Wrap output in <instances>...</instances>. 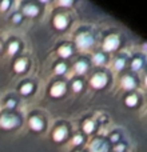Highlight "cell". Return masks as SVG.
Wrapping results in <instances>:
<instances>
[{"label":"cell","mask_w":147,"mask_h":152,"mask_svg":"<svg viewBox=\"0 0 147 152\" xmlns=\"http://www.w3.org/2000/svg\"><path fill=\"white\" fill-rule=\"evenodd\" d=\"M137 103H138V97L135 96V95H130V96L126 99V104L129 105V107H134Z\"/></svg>","instance_id":"cell-16"},{"label":"cell","mask_w":147,"mask_h":152,"mask_svg":"<svg viewBox=\"0 0 147 152\" xmlns=\"http://www.w3.org/2000/svg\"><path fill=\"white\" fill-rule=\"evenodd\" d=\"M27 64H26V60H18L15 63V66H13V69H15V72H23L24 69H26Z\"/></svg>","instance_id":"cell-13"},{"label":"cell","mask_w":147,"mask_h":152,"mask_svg":"<svg viewBox=\"0 0 147 152\" xmlns=\"http://www.w3.org/2000/svg\"><path fill=\"white\" fill-rule=\"evenodd\" d=\"M83 129H84V132H86V134H91V132L95 129V124H94V121H91V120L84 121V124H83Z\"/></svg>","instance_id":"cell-15"},{"label":"cell","mask_w":147,"mask_h":152,"mask_svg":"<svg viewBox=\"0 0 147 152\" xmlns=\"http://www.w3.org/2000/svg\"><path fill=\"white\" fill-rule=\"evenodd\" d=\"M0 48H1V47H0Z\"/></svg>","instance_id":"cell-31"},{"label":"cell","mask_w":147,"mask_h":152,"mask_svg":"<svg viewBox=\"0 0 147 152\" xmlns=\"http://www.w3.org/2000/svg\"><path fill=\"white\" fill-rule=\"evenodd\" d=\"M23 13L26 16H29V18H34V16H36L37 13H39V11H37L36 7H34V5H24L23 8Z\"/></svg>","instance_id":"cell-11"},{"label":"cell","mask_w":147,"mask_h":152,"mask_svg":"<svg viewBox=\"0 0 147 152\" xmlns=\"http://www.w3.org/2000/svg\"><path fill=\"white\" fill-rule=\"evenodd\" d=\"M75 71H76V74L83 75L84 72L87 71V64L84 63V61H78V63L75 64Z\"/></svg>","instance_id":"cell-12"},{"label":"cell","mask_w":147,"mask_h":152,"mask_svg":"<svg viewBox=\"0 0 147 152\" xmlns=\"http://www.w3.org/2000/svg\"><path fill=\"white\" fill-rule=\"evenodd\" d=\"M72 1L71 0H60L59 1V5H62V7H68V5H71Z\"/></svg>","instance_id":"cell-25"},{"label":"cell","mask_w":147,"mask_h":152,"mask_svg":"<svg viewBox=\"0 0 147 152\" xmlns=\"http://www.w3.org/2000/svg\"><path fill=\"white\" fill-rule=\"evenodd\" d=\"M119 47V40L116 36H108L107 39L104 40V43H103V50L107 51V52H110V51H114L116 50V48Z\"/></svg>","instance_id":"cell-3"},{"label":"cell","mask_w":147,"mask_h":152,"mask_svg":"<svg viewBox=\"0 0 147 152\" xmlns=\"http://www.w3.org/2000/svg\"><path fill=\"white\" fill-rule=\"evenodd\" d=\"M18 119L13 115H3L0 118V127L4 129H12L18 126Z\"/></svg>","instance_id":"cell-1"},{"label":"cell","mask_w":147,"mask_h":152,"mask_svg":"<svg viewBox=\"0 0 147 152\" xmlns=\"http://www.w3.org/2000/svg\"><path fill=\"white\" fill-rule=\"evenodd\" d=\"M140 67H142V60H140V59H135L131 64V68L134 69V71H138Z\"/></svg>","instance_id":"cell-20"},{"label":"cell","mask_w":147,"mask_h":152,"mask_svg":"<svg viewBox=\"0 0 147 152\" xmlns=\"http://www.w3.org/2000/svg\"><path fill=\"white\" fill-rule=\"evenodd\" d=\"M58 53H59V56H62V58L66 59L71 55V50H70V47H67V45H63V47H60L58 50Z\"/></svg>","instance_id":"cell-14"},{"label":"cell","mask_w":147,"mask_h":152,"mask_svg":"<svg viewBox=\"0 0 147 152\" xmlns=\"http://www.w3.org/2000/svg\"><path fill=\"white\" fill-rule=\"evenodd\" d=\"M64 91H66L64 84L63 83H56V84H54L52 88H51V95H52L54 97H59L64 94Z\"/></svg>","instance_id":"cell-7"},{"label":"cell","mask_w":147,"mask_h":152,"mask_svg":"<svg viewBox=\"0 0 147 152\" xmlns=\"http://www.w3.org/2000/svg\"><path fill=\"white\" fill-rule=\"evenodd\" d=\"M54 27L56 29H64L67 27V19L63 15H56L54 18Z\"/></svg>","instance_id":"cell-6"},{"label":"cell","mask_w":147,"mask_h":152,"mask_svg":"<svg viewBox=\"0 0 147 152\" xmlns=\"http://www.w3.org/2000/svg\"><path fill=\"white\" fill-rule=\"evenodd\" d=\"M92 61H94L96 66H100V64L104 61V56H103L102 53H96V55H94V58H92Z\"/></svg>","instance_id":"cell-17"},{"label":"cell","mask_w":147,"mask_h":152,"mask_svg":"<svg viewBox=\"0 0 147 152\" xmlns=\"http://www.w3.org/2000/svg\"><path fill=\"white\" fill-rule=\"evenodd\" d=\"M29 127H31L34 131H42L43 128V123L42 120H40L39 118H36V116H34V118L29 119Z\"/></svg>","instance_id":"cell-9"},{"label":"cell","mask_w":147,"mask_h":152,"mask_svg":"<svg viewBox=\"0 0 147 152\" xmlns=\"http://www.w3.org/2000/svg\"><path fill=\"white\" fill-rule=\"evenodd\" d=\"M55 72L58 75L64 74V72H66V66H64V64H58V66L55 67Z\"/></svg>","instance_id":"cell-21"},{"label":"cell","mask_w":147,"mask_h":152,"mask_svg":"<svg viewBox=\"0 0 147 152\" xmlns=\"http://www.w3.org/2000/svg\"><path fill=\"white\" fill-rule=\"evenodd\" d=\"M8 5H10V3H8L7 0H5V1H3V3H1V10H5Z\"/></svg>","instance_id":"cell-28"},{"label":"cell","mask_w":147,"mask_h":152,"mask_svg":"<svg viewBox=\"0 0 147 152\" xmlns=\"http://www.w3.org/2000/svg\"><path fill=\"white\" fill-rule=\"evenodd\" d=\"M118 140H119L118 135H112V136H111V142H118Z\"/></svg>","instance_id":"cell-29"},{"label":"cell","mask_w":147,"mask_h":152,"mask_svg":"<svg viewBox=\"0 0 147 152\" xmlns=\"http://www.w3.org/2000/svg\"><path fill=\"white\" fill-rule=\"evenodd\" d=\"M19 50V44L16 42H12L10 44V47H8V52H10V55H13V53H16V51Z\"/></svg>","instance_id":"cell-19"},{"label":"cell","mask_w":147,"mask_h":152,"mask_svg":"<svg viewBox=\"0 0 147 152\" xmlns=\"http://www.w3.org/2000/svg\"><path fill=\"white\" fill-rule=\"evenodd\" d=\"M66 135H67V131L64 127H59V128L55 129V132H54V140L55 142H63L64 139H66Z\"/></svg>","instance_id":"cell-8"},{"label":"cell","mask_w":147,"mask_h":152,"mask_svg":"<svg viewBox=\"0 0 147 152\" xmlns=\"http://www.w3.org/2000/svg\"><path fill=\"white\" fill-rule=\"evenodd\" d=\"M13 21H15V23H19V21H20V15H15V16H13Z\"/></svg>","instance_id":"cell-30"},{"label":"cell","mask_w":147,"mask_h":152,"mask_svg":"<svg viewBox=\"0 0 147 152\" xmlns=\"http://www.w3.org/2000/svg\"><path fill=\"white\" fill-rule=\"evenodd\" d=\"M75 43L80 50H87V48L92 44V37L90 36L88 34H80L76 36Z\"/></svg>","instance_id":"cell-2"},{"label":"cell","mask_w":147,"mask_h":152,"mask_svg":"<svg viewBox=\"0 0 147 152\" xmlns=\"http://www.w3.org/2000/svg\"><path fill=\"white\" fill-rule=\"evenodd\" d=\"M82 142H83V137H82L80 135H76V136L72 137V144L74 145H79Z\"/></svg>","instance_id":"cell-24"},{"label":"cell","mask_w":147,"mask_h":152,"mask_svg":"<svg viewBox=\"0 0 147 152\" xmlns=\"http://www.w3.org/2000/svg\"><path fill=\"white\" fill-rule=\"evenodd\" d=\"M90 151L91 152H107V144L102 142L100 139H96L90 144Z\"/></svg>","instance_id":"cell-5"},{"label":"cell","mask_w":147,"mask_h":152,"mask_svg":"<svg viewBox=\"0 0 147 152\" xmlns=\"http://www.w3.org/2000/svg\"><path fill=\"white\" fill-rule=\"evenodd\" d=\"M90 83H91V86L94 87V88L100 89V88H103V87L106 86L107 79H106V76H103L102 74H98V75H95L91 80H90Z\"/></svg>","instance_id":"cell-4"},{"label":"cell","mask_w":147,"mask_h":152,"mask_svg":"<svg viewBox=\"0 0 147 152\" xmlns=\"http://www.w3.org/2000/svg\"><path fill=\"white\" fill-rule=\"evenodd\" d=\"M32 91V84H23V86H21V88H20V92L23 95H28L29 92Z\"/></svg>","instance_id":"cell-18"},{"label":"cell","mask_w":147,"mask_h":152,"mask_svg":"<svg viewBox=\"0 0 147 152\" xmlns=\"http://www.w3.org/2000/svg\"><path fill=\"white\" fill-rule=\"evenodd\" d=\"M122 87H123V89H126V91H130V89L134 88L135 83H134V80H132V77L124 76V77L122 79Z\"/></svg>","instance_id":"cell-10"},{"label":"cell","mask_w":147,"mask_h":152,"mask_svg":"<svg viewBox=\"0 0 147 152\" xmlns=\"http://www.w3.org/2000/svg\"><path fill=\"white\" fill-rule=\"evenodd\" d=\"M123 67H124V60L123 59H118L115 61V69L116 71H121V69H123Z\"/></svg>","instance_id":"cell-22"},{"label":"cell","mask_w":147,"mask_h":152,"mask_svg":"<svg viewBox=\"0 0 147 152\" xmlns=\"http://www.w3.org/2000/svg\"><path fill=\"white\" fill-rule=\"evenodd\" d=\"M82 88H83V86H82L80 81H75V83L72 84V91L74 92H80Z\"/></svg>","instance_id":"cell-23"},{"label":"cell","mask_w":147,"mask_h":152,"mask_svg":"<svg viewBox=\"0 0 147 152\" xmlns=\"http://www.w3.org/2000/svg\"><path fill=\"white\" fill-rule=\"evenodd\" d=\"M123 150H124V145H118V147H115V152H123Z\"/></svg>","instance_id":"cell-27"},{"label":"cell","mask_w":147,"mask_h":152,"mask_svg":"<svg viewBox=\"0 0 147 152\" xmlns=\"http://www.w3.org/2000/svg\"><path fill=\"white\" fill-rule=\"evenodd\" d=\"M5 107L7 108H13L15 107V100H8V102L5 103Z\"/></svg>","instance_id":"cell-26"}]
</instances>
